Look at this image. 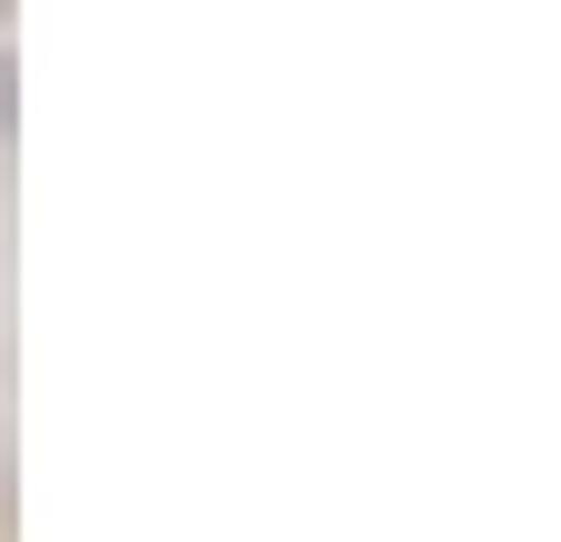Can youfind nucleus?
Instances as JSON below:
<instances>
[]
</instances>
